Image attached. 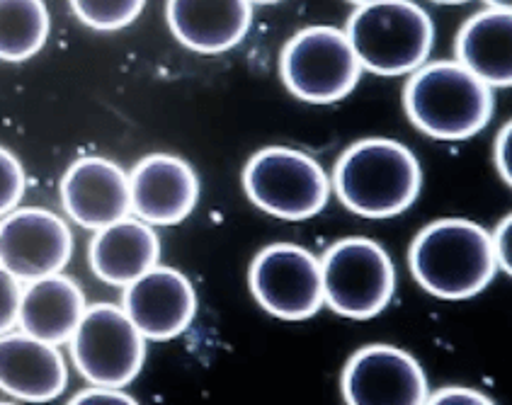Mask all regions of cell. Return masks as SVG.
I'll use <instances>...</instances> for the list:
<instances>
[{
    "instance_id": "obj_25",
    "label": "cell",
    "mask_w": 512,
    "mask_h": 405,
    "mask_svg": "<svg viewBox=\"0 0 512 405\" xmlns=\"http://www.w3.org/2000/svg\"><path fill=\"white\" fill-rule=\"evenodd\" d=\"M428 403L435 405H488L493 403L486 393L476 389H464V386H447L437 391L435 396H428Z\"/></svg>"
},
{
    "instance_id": "obj_14",
    "label": "cell",
    "mask_w": 512,
    "mask_h": 405,
    "mask_svg": "<svg viewBox=\"0 0 512 405\" xmlns=\"http://www.w3.org/2000/svg\"><path fill=\"white\" fill-rule=\"evenodd\" d=\"M61 204L78 226L100 231L132 214L129 173L110 158H78L61 178Z\"/></svg>"
},
{
    "instance_id": "obj_19",
    "label": "cell",
    "mask_w": 512,
    "mask_h": 405,
    "mask_svg": "<svg viewBox=\"0 0 512 405\" xmlns=\"http://www.w3.org/2000/svg\"><path fill=\"white\" fill-rule=\"evenodd\" d=\"M512 15L510 10L488 8L464 22L454 42L457 64L491 88L512 83Z\"/></svg>"
},
{
    "instance_id": "obj_16",
    "label": "cell",
    "mask_w": 512,
    "mask_h": 405,
    "mask_svg": "<svg viewBox=\"0 0 512 405\" xmlns=\"http://www.w3.org/2000/svg\"><path fill=\"white\" fill-rule=\"evenodd\" d=\"M166 17L182 47L224 54L246 39L253 8L248 0H168Z\"/></svg>"
},
{
    "instance_id": "obj_29",
    "label": "cell",
    "mask_w": 512,
    "mask_h": 405,
    "mask_svg": "<svg viewBox=\"0 0 512 405\" xmlns=\"http://www.w3.org/2000/svg\"><path fill=\"white\" fill-rule=\"evenodd\" d=\"M432 3H440V5H462V3H469V0H432Z\"/></svg>"
},
{
    "instance_id": "obj_11",
    "label": "cell",
    "mask_w": 512,
    "mask_h": 405,
    "mask_svg": "<svg viewBox=\"0 0 512 405\" xmlns=\"http://www.w3.org/2000/svg\"><path fill=\"white\" fill-rule=\"evenodd\" d=\"M428 396V376L401 347L367 345L343 369V398L350 405H423Z\"/></svg>"
},
{
    "instance_id": "obj_2",
    "label": "cell",
    "mask_w": 512,
    "mask_h": 405,
    "mask_svg": "<svg viewBox=\"0 0 512 405\" xmlns=\"http://www.w3.org/2000/svg\"><path fill=\"white\" fill-rule=\"evenodd\" d=\"M415 282L437 299H471L496 277L491 233L466 219L432 221L415 236L408 253Z\"/></svg>"
},
{
    "instance_id": "obj_8",
    "label": "cell",
    "mask_w": 512,
    "mask_h": 405,
    "mask_svg": "<svg viewBox=\"0 0 512 405\" xmlns=\"http://www.w3.org/2000/svg\"><path fill=\"white\" fill-rule=\"evenodd\" d=\"M68 345L83 379L98 386L124 389L139 376L146 359V338L115 304L85 308Z\"/></svg>"
},
{
    "instance_id": "obj_7",
    "label": "cell",
    "mask_w": 512,
    "mask_h": 405,
    "mask_svg": "<svg viewBox=\"0 0 512 405\" xmlns=\"http://www.w3.org/2000/svg\"><path fill=\"white\" fill-rule=\"evenodd\" d=\"M280 76L294 98L311 105H331L355 90L362 66L343 30L314 25L284 44Z\"/></svg>"
},
{
    "instance_id": "obj_6",
    "label": "cell",
    "mask_w": 512,
    "mask_h": 405,
    "mask_svg": "<svg viewBox=\"0 0 512 405\" xmlns=\"http://www.w3.org/2000/svg\"><path fill=\"white\" fill-rule=\"evenodd\" d=\"M323 304L338 316L367 321L389 306L396 270L389 253L372 238H343L321 260Z\"/></svg>"
},
{
    "instance_id": "obj_18",
    "label": "cell",
    "mask_w": 512,
    "mask_h": 405,
    "mask_svg": "<svg viewBox=\"0 0 512 405\" xmlns=\"http://www.w3.org/2000/svg\"><path fill=\"white\" fill-rule=\"evenodd\" d=\"M85 308L83 289L71 277L54 272L22 287L17 325L27 335L59 347L71 340Z\"/></svg>"
},
{
    "instance_id": "obj_31",
    "label": "cell",
    "mask_w": 512,
    "mask_h": 405,
    "mask_svg": "<svg viewBox=\"0 0 512 405\" xmlns=\"http://www.w3.org/2000/svg\"><path fill=\"white\" fill-rule=\"evenodd\" d=\"M248 3H280V0H248Z\"/></svg>"
},
{
    "instance_id": "obj_3",
    "label": "cell",
    "mask_w": 512,
    "mask_h": 405,
    "mask_svg": "<svg viewBox=\"0 0 512 405\" xmlns=\"http://www.w3.org/2000/svg\"><path fill=\"white\" fill-rule=\"evenodd\" d=\"M403 107L413 127L437 141H464L493 117L491 85L457 61H432L415 68L403 88Z\"/></svg>"
},
{
    "instance_id": "obj_12",
    "label": "cell",
    "mask_w": 512,
    "mask_h": 405,
    "mask_svg": "<svg viewBox=\"0 0 512 405\" xmlns=\"http://www.w3.org/2000/svg\"><path fill=\"white\" fill-rule=\"evenodd\" d=\"M122 308L146 340L163 342L190 328L197 313V294L180 270L153 265L124 287Z\"/></svg>"
},
{
    "instance_id": "obj_24",
    "label": "cell",
    "mask_w": 512,
    "mask_h": 405,
    "mask_svg": "<svg viewBox=\"0 0 512 405\" xmlns=\"http://www.w3.org/2000/svg\"><path fill=\"white\" fill-rule=\"evenodd\" d=\"M71 403H81V405H134L136 398L124 393V389H117V386H98L90 384V389H85L81 393L71 398Z\"/></svg>"
},
{
    "instance_id": "obj_28",
    "label": "cell",
    "mask_w": 512,
    "mask_h": 405,
    "mask_svg": "<svg viewBox=\"0 0 512 405\" xmlns=\"http://www.w3.org/2000/svg\"><path fill=\"white\" fill-rule=\"evenodd\" d=\"M488 8H498V10H510L512 0H486Z\"/></svg>"
},
{
    "instance_id": "obj_10",
    "label": "cell",
    "mask_w": 512,
    "mask_h": 405,
    "mask_svg": "<svg viewBox=\"0 0 512 405\" xmlns=\"http://www.w3.org/2000/svg\"><path fill=\"white\" fill-rule=\"evenodd\" d=\"M71 253V228L54 211L17 207L0 216V265L20 282L61 272Z\"/></svg>"
},
{
    "instance_id": "obj_27",
    "label": "cell",
    "mask_w": 512,
    "mask_h": 405,
    "mask_svg": "<svg viewBox=\"0 0 512 405\" xmlns=\"http://www.w3.org/2000/svg\"><path fill=\"white\" fill-rule=\"evenodd\" d=\"M510 146H512V124L508 122L500 129L496 139V168L505 185H512V168H510Z\"/></svg>"
},
{
    "instance_id": "obj_9",
    "label": "cell",
    "mask_w": 512,
    "mask_h": 405,
    "mask_svg": "<svg viewBox=\"0 0 512 405\" xmlns=\"http://www.w3.org/2000/svg\"><path fill=\"white\" fill-rule=\"evenodd\" d=\"M255 301L282 321H304L323 306L321 260L294 243L267 245L248 272Z\"/></svg>"
},
{
    "instance_id": "obj_23",
    "label": "cell",
    "mask_w": 512,
    "mask_h": 405,
    "mask_svg": "<svg viewBox=\"0 0 512 405\" xmlns=\"http://www.w3.org/2000/svg\"><path fill=\"white\" fill-rule=\"evenodd\" d=\"M22 282L13 272L0 265V335L17 328V313H20Z\"/></svg>"
},
{
    "instance_id": "obj_22",
    "label": "cell",
    "mask_w": 512,
    "mask_h": 405,
    "mask_svg": "<svg viewBox=\"0 0 512 405\" xmlns=\"http://www.w3.org/2000/svg\"><path fill=\"white\" fill-rule=\"evenodd\" d=\"M25 168L17 161L15 153L0 146V216L17 209L22 195H25Z\"/></svg>"
},
{
    "instance_id": "obj_4",
    "label": "cell",
    "mask_w": 512,
    "mask_h": 405,
    "mask_svg": "<svg viewBox=\"0 0 512 405\" xmlns=\"http://www.w3.org/2000/svg\"><path fill=\"white\" fill-rule=\"evenodd\" d=\"M345 34L362 71L386 78L411 76L428 61L435 42L430 15L413 0L357 5Z\"/></svg>"
},
{
    "instance_id": "obj_1",
    "label": "cell",
    "mask_w": 512,
    "mask_h": 405,
    "mask_svg": "<svg viewBox=\"0 0 512 405\" xmlns=\"http://www.w3.org/2000/svg\"><path fill=\"white\" fill-rule=\"evenodd\" d=\"M331 187L352 214L362 219H391L418 199L423 168L401 141L362 139L338 158Z\"/></svg>"
},
{
    "instance_id": "obj_13",
    "label": "cell",
    "mask_w": 512,
    "mask_h": 405,
    "mask_svg": "<svg viewBox=\"0 0 512 405\" xmlns=\"http://www.w3.org/2000/svg\"><path fill=\"white\" fill-rule=\"evenodd\" d=\"M129 197L136 219L151 226H175L197 207V173L185 158L151 153L129 173Z\"/></svg>"
},
{
    "instance_id": "obj_5",
    "label": "cell",
    "mask_w": 512,
    "mask_h": 405,
    "mask_svg": "<svg viewBox=\"0 0 512 405\" xmlns=\"http://www.w3.org/2000/svg\"><path fill=\"white\" fill-rule=\"evenodd\" d=\"M243 190L265 214L284 221H304L326 209L331 178L309 153L270 146L250 156L243 168Z\"/></svg>"
},
{
    "instance_id": "obj_21",
    "label": "cell",
    "mask_w": 512,
    "mask_h": 405,
    "mask_svg": "<svg viewBox=\"0 0 512 405\" xmlns=\"http://www.w3.org/2000/svg\"><path fill=\"white\" fill-rule=\"evenodd\" d=\"M146 0H71V8L83 25L100 32H115L132 25Z\"/></svg>"
},
{
    "instance_id": "obj_17",
    "label": "cell",
    "mask_w": 512,
    "mask_h": 405,
    "mask_svg": "<svg viewBox=\"0 0 512 405\" xmlns=\"http://www.w3.org/2000/svg\"><path fill=\"white\" fill-rule=\"evenodd\" d=\"M88 258L95 277L112 287H127L136 277L158 265L161 241L151 224L124 216L115 224L95 231Z\"/></svg>"
},
{
    "instance_id": "obj_15",
    "label": "cell",
    "mask_w": 512,
    "mask_h": 405,
    "mask_svg": "<svg viewBox=\"0 0 512 405\" xmlns=\"http://www.w3.org/2000/svg\"><path fill=\"white\" fill-rule=\"evenodd\" d=\"M68 384V369L59 347L34 335H0V389L20 401H54Z\"/></svg>"
},
{
    "instance_id": "obj_26",
    "label": "cell",
    "mask_w": 512,
    "mask_h": 405,
    "mask_svg": "<svg viewBox=\"0 0 512 405\" xmlns=\"http://www.w3.org/2000/svg\"><path fill=\"white\" fill-rule=\"evenodd\" d=\"M510 226H512V219H510V216H505V219L498 224L496 233L491 236L493 253H496L498 267H503L508 275L512 270V262H510V236H512V233H510Z\"/></svg>"
},
{
    "instance_id": "obj_30",
    "label": "cell",
    "mask_w": 512,
    "mask_h": 405,
    "mask_svg": "<svg viewBox=\"0 0 512 405\" xmlns=\"http://www.w3.org/2000/svg\"><path fill=\"white\" fill-rule=\"evenodd\" d=\"M355 5H369V3H381V0H350Z\"/></svg>"
},
{
    "instance_id": "obj_20",
    "label": "cell",
    "mask_w": 512,
    "mask_h": 405,
    "mask_svg": "<svg viewBox=\"0 0 512 405\" xmlns=\"http://www.w3.org/2000/svg\"><path fill=\"white\" fill-rule=\"evenodd\" d=\"M49 27L44 0H0V61L32 59L47 44Z\"/></svg>"
}]
</instances>
